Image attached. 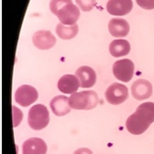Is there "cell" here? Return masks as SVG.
Instances as JSON below:
<instances>
[{"label":"cell","instance_id":"obj_1","mask_svg":"<svg viewBox=\"0 0 154 154\" xmlns=\"http://www.w3.org/2000/svg\"><path fill=\"white\" fill-rule=\"evenodd\" d=\"M154 122V103L146 102L138 106L136 112L130 115L126 121L128 131L133 135L144 133Z\"/></svg>","mask_w":154,"mask_h":154},{"label":"cell","instance_id":"obj_2","mask_svg":"<svg viewBox=\"0 0 154 154\" xmlns=\"http://www.w3.org/2000/svg\"><path fill=\"white\" fill-rule=\"evenodd\" d=\"M98 104V95L94 91L75 92L69 97L71 108L77 110H91Z\"/></svg>","mask_w":154,"mask_h":154},{"label":"cell","instance_id":"obj_3","mask_svg":"<svg viewBox=\"0 0 154 154\" xmlns=\"http://www.w3.org/2000/svg\"><path fill=\"white\" fill-rule=\"evenodd\" d=\"M50 121V114L48 108L42 105L38 104L33 106L29 111L28 122L29 127L34 130H41L47 127Z\"/></svg>","mask_w":154,"mask_h":154},{"label":"cell","instance_id":"obj_4","mask_svg":"<svg viewBox=\"0 0 154 154\" xmlns=\"http://www.w3.org/2000/svg\"><path fill=\"white\" fill-rule=\"evenodd\" d=\"M128 97V87L124 85L114 83L106 91V99L111 105H119Z\"/></svg>","mask_w":154,"mask_h":154},{"label":"cell","instance_id":"obj_5","mask_svg":"<svg viewBox=\"0 0 154 154\" xmlns=\"http://www.w3.org/2000/svg\"><path fill=\"white\" fill-rule=\"evenodd\" d=\"M134 63L128 59L117 61L113 65V73L117 79L122 82H129L134 74Z\"/></svg>","mask_w":154,"mask_h":154},{"label":"cell","instance_id":"obj_6","mask_svg":"<svg viewBox=\"0 0 154 154\" xmlns=\"http://www.w3.org/2000/svg\"><path fill=\"white\" fill-rule=\"evenodd\" d=\"M38 91L30 85L19 86L15 93L16 102L22 106H29L38 99Z\"/></svg>","mask_w":154,"mask_h":154},{"label":"cell","instance_id":"obj_7","mask_svg":"<svg viewBox=\"0 0 154 154\" xmlns=\"http://www.w3.org/2000/svg\"><path fill=\"white\" fill-rule=\"evenodd\" d=\"M63 25H74L80 17V10L72 3L64 5L56 15Z\"/></svg>","mask_w":154,"mask_h":154},{"label":"cell","instance_id":"obj_8","mask_svg":"<svg viewBox=\"0 0 154 154\" xmlns=\"http://www.w3.org/2000/svg\"><path fill=\"white\" fill-rule=\"evenodd\" d=\"M33 44L40 50H49L56 43V38L49 30H38L32 37Z\"/></svg>","mask_w":154,"mask_h":154},{"label":"cell","instance_id":"obj_9","mask_svg":"<svg viewBox=\"0 0 154 154\" xmlns=\"http://www.w3.org/2000/svg\"><path fill=\"white\" fill-rule=\"evenodd\" d=\"M131 93L133 97L137 100L147 99L152 94V85L145 79H139L131 85Z\"/></svg>","mask_w":154,"mask_h":154},{"label":"cell","instance_id":"obj_10","mask_svg":"<svg viewBox=\"0 0 154 154\" xmlns=\"http://www.w3.org/2000/svg\"><path fill=\"white\" fill-rule=\"evenodd\" d=\"M132 8V0H109L106 4V10L113 16H125Z\"/></svg>","mask_w":154,"mask_h":154},{"label":"cell","instance_id":"obj_11","mask_svg":"<svg viewBox=\"0 0 154 154\" xmlns=\"http://www.w3.org/2000/svg\"><path fill=\"white\" fill-rule=\"evenodd\" d=\"M75 74L80 81V86L83 88L92 87L96 82V73L89 66H82L78 68Z\"/></svg>","mask_w":154,"mask_h":154},{"label":"cell","instance_id":"obj_12","mask_svg":"<svg viewBox=\"0 0 154 154\" xmlns=\"http://www.w3.org/2000/svg\"><path fill=\"white\" fill-rule=\"evenodd\" d=\"M47 145L38 138H31L22 145V154H46Z\"/></svg>","mask_w":154,"mask_h":154},{"label":"cell","instance_id":"obj_13","mask_svg":"<svg viewBox=\"0 0 154 154\" xmlns=\"http://www.w3.org/2000/svg\"><path fill=\"white\" fill-rule=\"evenodd\" d=\"M80 87L78 77L72 74H65L58 82V88L64 94H73Z\"/></svg>","mask_w":154,"mask_h":154},{"label":"cell","instance_id":"obj_14","mask_svg":"<svg viewBox=\"0 0 154 154\" xmlns=\"http://www.w3.org/2000/svg\"><path fill=\"white\" fill-rule=\"evenodd\" d=\"M108 30L113 37L123 38L129 32V24L123 18H112L108 23Z\"/></svg>","mask_w":154,"mask_h":154},{"label":"cell","instance_id":"obj_15","mask_svg":"<svg viewBox=\"0 0 154 154\" xmlns=\"http://www.w3.org/2000/svg\"><path fill=\"white\" fill-rule=\"evenodd\" d=\"M51 108L52 112L58 116V117H63L67 115L71 111V106L69 105V98L64 95H58L51 101Z\"/></svg>","mask_w":154,"mask_h":154},{"label":"cell","instance_id":"obj_16","mask_svg":"<svg viewBox=\"0 0 154 154\" xmlns=\"http://www.w3.org/2000/svg\"><path fill=\"white\" fill-rule=\"evenodd\" d=\"M130 51V44L126 40H115L109 45V52L114 57H122Z\"/></svg>","mask_w":154,"mask_h":154},{"label":"cell","instance_id":"obj_17","mask_svg":"<svg viewBox=\"0 0 154 154\" xmlns=\"http://www.w3.org/2000/svg\"><path fill=\"white\" fill-rule=\"evenodd\" d=\"M78 26L76 24L69 26L59 23L56 27V33L63 40H72L78 33Z\"/></svg>","mask_w":154,"mask_h":154},{"label":"cell","instance_id":"obj_18","mask_svg":"<svg viewBox=\"0 0 154 154\" xmlns=\"http://www.w3.org/2000/svg\"><path fill=\"white\" fill-rule=\"evenodd\" d=\"M72 3V0H51L50 3V9L52 14L55 16L57 13L59 12V10L66 4Z\"/></svg>","mask_w":154,"mask_h":154},{"label":"cell","instance_id":"obj_19","mask_svg":"<svg viewBox=\"0 0 154 154\" xmlns=\"http://www.w3.org/2000/svg\"><path fill=\"white\" fill-rule=\"evenodd\" d=\"M76 3L83 11L89 12L94 8L96 0H76Z\"/></svg>","mask_w":154,"mask_h":154},{"label":"cell","instance_id":"obj_20","mask_svg":"<svg viewBox=\"0 0 154 154\" xmlns=\"http://www.w3.org/2000/svg\"><path fill=\"white\" fill-rule=\"evenodd\" d=\"M12 109H13V126L16 128L20 124L23 115H22L21 111L18 108H17L16 106H13Z\"/></svg>","mask_w":154,"mask_h":154},{"label":"cell","instance_id":"obj_21","mask_svg":"<svg viewBox=\"0 0 154 154\" xmlns=\"http://www.w3.org/2000/svg\"><path fill=\"white\" fill-rule=\"evenodd\" d=\"M137 4L147 10H152L154 9V0H136Z\"/></svg>","mask_w":154,"mask_h":154},{"label":"cell","instance_id":"obj_22","mask_svg":"<svg viewBox=\"0 0 154 154\" xmlns=\"http://www.w3.org/2000/svg\"><path fill=\"white\" fill-rule=\"evenodd\" d=\"M74 154H93L92 150L87 148H81L74 151Z\"/></svg>","mask_w":154,"mask_h":154}]
</instances>
